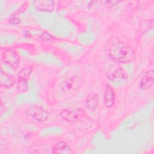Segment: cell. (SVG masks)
Wrapping results in <instances>:
<instances>
[{"mask_svg": "<svg viewBox=\"0 0 154 154\" xmlns=\"http://www.w3.org/2000/svg\"><path fill=\"white\" fill-rule=\"evenodd\" d=\"M108 54L116 62L127 63L133 58V51L130 46L123 42L115 40L108 47Z\"/></svg>", "mask_w": 154, "mask_h": 154, "instance_id": "1", "label": "cell"}, {"mask_svg": "<svg viewBox=\"0 0 154 154\" xmlns=\"http://www.w3.org/2000/svg\"><path fill=\"white\" fill-rule=\"evenodd\" d=\"M2 58L5 64L13 69H16L20 62L19 55L13 49H10L4 52Z\"/></svg>", "mask_w": 154, "mask_h": 154, "instance_id": "2", "label": "cell"}, {"mask_svg": "<svg viewBox=\"0 0 154 154\" xmlns=\"http://www.w3.org/2000/svg\"><path fill=\"white\" fill-rule=\"evenodd\" d=\"M32 68L31 66L22 69L18 75L17 88L21 92H25L28 89V79L31 73Z\"/></svg>", "mask_w": 154, "mask_h": 154, "instance_id": "3", "label": "cell"}, {"mask_svg": "<svg viewBox=\"0 0 154 154\" xmlns=\"http://www.w3.org/2000/svg\"><path fill=\"white\" fill-rule=\"evenodd\" d=\"M107 77L111 80L117 79H126L127 73L125 70L119 65H113L109 68L106 72Z\"/></svg>", "mask_w": 154, "mask_h": 154, "instance_id": "4", "label": "cell"}, {"mask_svg": "<svg viewBox=\"0 0 154 154\" xmlns=\"http://www.w3.org/2000/svg\"><path fill=\"white\" fill-rule=\"evenodd\" d=\"M29 114L39 122H45L49 117V113L43 108L38 106H32L29 109Z\"/></svg>", "mask_w": 154, "mask_h": 154, "instance_id": "5", "label": "cell"}, {"mask_svg": "<svg viewBox=\"0 0 154 154\" xmlns=\"http://www.w3.org/2000/svg\"><path fill=\"white\" fill-rule=\"evenodd\" d=\"M153 70L151 69L146 72L142 77L140 81V87L143 90H148L153 86Z\"/></svg>", "mask_w": 154, "mask_h": 154, "instance_id": "6", "label": "cell"}, {"mask_svg": "<svg viewBox=\"0 0 154 154\" xmlns=\"http://www.w3.org/2000/svg\"><path fill=\"white\" fill-rule=\"evenodd\" d=\"M79 81L77 77L73 76L67 79L63 83L62 89L66 92H71L75 90L79 86Z\"/></svg>", "mask_w": 154, "mask_h": 154, "instance_id": "7", "label": "cell"}, {"mask_svg": "<svg viewBox=\"0 0 154 154\" xmlns=\"http://www.w3.org/2000/svg\"><path fill=\"white\" fill-rule=\"evenodd\" d=\"M115 100V94L114 91L112 87L107 84L105 88L104 97H103V101L105 106L107 108L111 107L114 103Z\"/></svg>", "mask_w": 154, "mask_h": 154, "instance_id": "8", "label": "cell"}, {"mask_svg": "<svg viewBox=\"0 0 154 154\" xmlns=\"http://www.w3.org/2000/svg\"><path fill=\"white\" fill-rule=\"evenodd\" d=\"M34 5L35 8L43 11H52L55 6V2L53 1L42 0L35 1L34 2Z\"/></svg>", "mask_w": 154, "mask_h": 154, "instance_id": "9", "label": "cell"}, {"mask_svg": "<svg viewBox=\"0 0 154 154\" xmlns=\"http://www.w3.org/2000/svg\"><path fill=\"white\" fill-rule=\"evenodd\" d=\"M99 105V96L97 94L90 93L88 94L86 101L85 106L90 111H94L96 110Z\"/></svg>", "mask_w": 154, "mask_h": 154, "instance_id": "10", "label": "cell"}, {"mask_svg": "<svg viewBox=\"0 0 154 154\" xmlns=\"http://www.w3.org/2000/svg\"><path fill=\"white\" fill-rule=\"evenodd\" d=\"M15 80L13 76L3 72L2 69H1V76H0V83L2 87L10 88L13 85Z\"/></svg>", "mask_w": 154, "mask_h": 154, "instance_id": "11", "label": "cell"}, {"mask_svg": "<svg viewBox=\"0 0 154 154\" xmlns=\"http://www.w3.org/2000/svg\"><path fill=\"white\" fill-rule=\"evenodd\" d=\"M54 153L69 154L71 152V149L69 146L64 141H60L56 143L52 149Z\"/></svg>", "mask_w": 154, "mask_h": 154, "instance_id": "12", "label": "cell"}, {"mask_svg": "<svg viewBox=\"0 0 154 154\" xmlns=\"http://www.w3.org/2000/svg\"><path fill=\"white\" fill-rule=\"evenodd\" d=\"M61 117L69 122L76 120L79 117V114L78 111L74 110H70V109H64L60 113Z\"/></svg>", "mask_w": 154, "mask_h": 154, "instance_id": "13", "label": "cell"}, {"mask_svg": "<svg viewBox=\"0 0 154 154\" xmlns=\"http://www.w3.org/2000/svg\"><path fill=\"white\" fill-rule=\"evenodd\" d=\"M10 22L13 24H18L20 22V20L19 18L15 17V16H12L10 19Z\"/></svg>", "mask_w": 154, "mask_h": 154, "instance_id": "14", "label": "cell"}, {"mask_svg": "<svg viewBox=\"0 0 154 154\" xmlns=\"http://www.w3.org/2000/svg\"><path fill=\"white\" fill-rule=\"evenodd\" d=\"M41 38H42V39L48 40H51V39H52V37L50 34H49L48 33H43V34H42V35H41Z\"/></svg>", "mask_w": 154, "mask_h": 154, "instance_id": "15", "label": "cell"}]
</instances>
